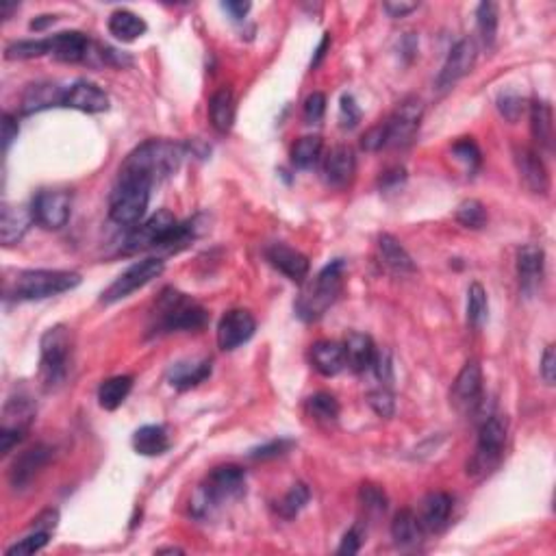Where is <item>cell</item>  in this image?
Here are the masks:
<instances>
[{
	"instance_id": "6da1fadb",
	"label": "cell",
	"mask_w": 556,
	"mask_h": 556,
	"mask_svg": "<svg viewBox=\"0 0 556 556\" xmlns=\"http://www.w3.org/2000/svg\"><path fill=\"white\" fill-rule=\"evenodd\" d=\"M185 148L170 139H148L138 146L120 168V177L144 180L153 187L155 183L170 179L180 168Z\"/></svg>"
},
{
	"instance_id": "7a4b0ae2",
	"label": "cell",
	"mask_w": 556,
	"mask_h": 556,
	"mask_svg": "<svg viewBox=\"0 0 556 556\" xmlns=\"http://www.w3.org/2000/svg\"><path fill=\"white\" fill-rule=\"evenodd\" d=\"M155 330L157 333H174V330H198L207 324L209 315L203 305L189 298L183 291L165 287L155 302Z\"/></svg>"
},
{
	"instance_id": "3957f363",
	"label": "cell",
	"mask_w": 556,
	"mask_h": 556,
	"mask_svg": "<svg viewBox=\"0 0 556 556\" xmlns=\"http://www.w3.org/2000/svg\"><path fill=\"white\" fill-rule=\"evenodd\" d=\"M344 272L346 263L341 258L330 261L309 285L302 290L298 302H296V314L305 322L320 320L330 306L339 298L344 290Z\"/></svg>"
},
{
	"instance_id": "277c9868",
	"label": "cell",
	"mask_w": 556,
	"mask_h": 556,
	"mask_svg": "<svg viewBox=\"0 0 556 556\" xmlns=\"http://www.w3.org/2000/svg\"><path fill=\"white\" fill-rule=\"evenodd\" d=\"M506 443V419L502 416H489L481 424L474 455L467 461V476L487 478L500 465Z\"/></svg>"
},
{
	"instance_id": "5b68a950",
	"label": "cell",
	"mask_w": 556,
	"mask_h": 556,
	"mask_svg": "<svg viewBox=\"0 0 556 556\" xmlns=\"http://www.w3.org/2000/svg\"><path fill=\"white\" fill-rule=\"evenodd\" d=\"M243 491H246V472L239 465H219L200 485L194 509L209 513V509L242 497Z\"/></svg>"
},
{
	"instance_id": "8992f818",
	"label": "cell",
	"mask_w": 556,
	"mask_h": 556,
	"mask_svg": "<svg viewBox=\"0 0 556 556\" xmlns=\"http://www.w3.org/2000/svg\"><path fill=\"white\" fill-rule=\"evenodd\" d=\"M81 274L68 270H28L16 278L13 294L18 300H44L81 285Z\"/></svg>"
},
{
	"instance_id": "52a82bcc",
	"label": "cell",
	"mask_w": 556,
	"mask_h": 556,
	"mask_svg": "<svg viewBox=\"0 0 556 556\" xmlns=\"http://www.w3.org/2000/svg\"><path fill=\"white\" fill-rule=\"evenodd\" d=\"M150 185L144 180L118 177L114 192H111L109 216L120 226H135L144 218L150 203Z\"/></svg>"
},
{
	"instance_id": "ba28073f",
	"label": "cell",
	"mask_w": 556,
	"mask_h": 556,
	"mask_svg": "<svg viewBox=\"0 0 556 556\" xmlns=\"http://www.w3.org/2000/svg\"><path fill=\"white\" fill-rule=\"evenodd\" d=\"M42 363H40V377L46 389L57 387L68 374V361H70L72 353V333L68 326H52L46 330L42 338Z\"/></svg>"
},
{
	"instance_id": "9c48e42d",
	"label": "cell",
	"mask_w": 556,
	"mask_h": 556,
	"mask_svg": "<svg viewBox=\"0 0 556 556\" xmlns=\"http://www.w3.org/2000/svg\"><path fill=\"white\" fill-rule=\"evenodd\" d=\"M37 416V407L28 396L9 398L0 417V452L9 455L22 441Z\"/></svg>"
},
{
	"instance_id": "30bf717a",
	"label": "cell",
	"mask_w": 556,
	"mask_h": 556,
	"mask_svg": "<svg viewBox=\"0 0 556 556\" xmlns=\"http://www.w3.org/2000/svg\"><path fill=\"white\" fill-rule=\"evenodd\" d=\"M163 272V261L161 258H144V261H138L135 266H131L129 270L122 272V274L107 287V291L102 294V302L105 305H114L122 298H129L133 291L141 290V287L148 285L150 281L161 276Z\"/></svg>"
},
{
	"instance_id": "8fae6325",
	"label": "cell",
	"mask_w": 556,
	"mask_h": 556,
	"mask_svg": "<svg viewBox=\"0 0 556 556\" xmlns=\"http://www.w3.org/2000/svg\"><path fill=\"white\" fill-rule=\"evenodd\" d=\"M422 115L424 105L416 96H409V99L400 102L392 118L385 122V126H387V146L404 148V146L411 144L416 139L419 124H422Z\"/></svg>"
},
{
	"instance_id": "7c38bea8",
	"label": "cell",
	"mask_w": 556,
	"mask_h": 556,
	"mask_svg": "<svg viewBox=\"0 0 556 556\" xmlns=\"http://www.w3.org/2000/svg\"><path fill=\"white\" fill-rule=\"evenodd\" d=\"M177 218L168 211V209H161L146 219L144 224L135 226L131 231V235L126 237L124 252L126 255H133V252L150 250V248H159L165 242V237L177 228Z\"/></svg>"
},
{
	"instance_id": "4fadbf2b",
	"label": "cell",
	"mask_w": 556,
	"mask_h": 556,
	"mask_svg": "<svg viewBox=\"0 0 556 556\" xmlns=\"http://www.w3.org/2000/svg\"><path fill=\"white\" fill-rule=\"evenodd\" d=\"M72 198L68 192H52V189H44L36 196L31 204L33 219L40 224L46 231H60L70 219Z\"/></svg>"
},
{
	"instance_id": "5bb4252c",
	"label": "cell",
	"mask_w": 556,
	"mask_h": 556,
	"mask_svg": "<svg viewBox=\"0 0 556 556\" xmlns=\"http://www.w3.org/2000/svg\"><path fill=\"white\" fill-rule=\"evenodd\" d=\"M452 404L457 411L472 413L476 411L482 400V368L478 361H467L463 369L458 372L452 387Z\"/></svg>"
},
{
	"instance_id": "9a60e30c",
	"label": "cell",
	"mask_w": 556,
	"mask_h": 556,
	"mask_svg": "<svg viewBox=\"0 0 556 556\" xmlns=\"http://www.w3.org/2000/svg\"><path fill=\"white\" fill-rule=\"evenodd\" d=\"M476 44L474 40H461L455 44V48L448 55L446 63H443L441 72L437 76V90L439 91H448L457 85L463 76H467L472 72L476 63Z\"/></svg>"
},
{
	"instance_id": "2e32d148",
	"label": "cell",
	"mask_w": 556,
	"mask_h": 556,
	"mask_svg": "<svg viewBox=\"0 0 556 556\" xmlns=\"http://www.w3.org/2000/svg\"><path fill=\"white\" fill-rule=\"evenodd\" d=\"M257 322L250 311L233 309L219 320L218 324V346L222 350H235L255 335Z\"/></svg>"
},
{
	"instance_id": "e0dca14e",
	"label": "cell",
	"mask_w": 556,
	"mask_h": 556,
	"mask_svg": "<svg viewBox=\"0 0 556 556\" xmlns=\"http://www.w3.org/2000/svg\"><path fill=\"white\" fill-rule=\"evenodd\" d=\"M52 450L44 443L24 450L20 457H16L12 470H9V482H12L13 489H24L27 485H31L33 478L46 467V463L51 461Z\"/></svg>"
},
{
	"instance_id": "ac0fdd59",
	"label": "cell",
	"mask_w": 556,
	"mask_h": 556,
	"mask_svg": "<svg viewBox=\"0 0 556 556\" xmlns=\"http://www.w3.org/2000/svg\"><path fill=\"white\" fill-rule=\"evenodd\" d=\"M63 107L83 111V114H102V111L109 109V96L96 83L76 81L75 85L66 87Z\"/></svg>"
},
{
	"instance_id": "d6986e66",
	"label": "cell",
	"mask_w": 556,
	"mask_h": 556,
	"mask_svg": "<svg viewBox=\"0 0 556 556\" xmlns=\"http://www.w3.org/2000/svg\"><path fill=\"white\" fill-rule=\"evenodd\" d=\"M377 250H378L380 266H383L387 272H392V274H396V276L416 274V270H417L416 261H413V257L409 255L407 248H404L393 235L383 233V235L378 237Z\"/></svg>"
},
{
	"instance_id": "ffe728a7",
	"label": "cell",
	"mask_w": 556,
	"mask_h": 556,
	"mask_svg": "<svg viewBox=\"0 0 556 556\" xmlns=\"http://www.w3.org/2000/svg\"><path fill=\"white\" fill-rule=\"evenodd\" d=\"M51 40V55L55 60L66 63H87L91 57V42L79 31H66L57 33V36L48 37Z\"/></svg>"
},
{
	"instance_id": "44dd1931",
	"label": "cell",
	"mask_w": 556,
	"mask_h": 556,
	"mask_svg": "<svg viewBox=\"0 0 556 556\" xmlns=\"http://www.w3.org/2000/svg\"><path fill=\"white\" fill-rule=\"evenodd\" d=\"M266 258L290 281H302L309 274V258L287 243H270L266 248Z\"/></svg>"
},
{
	"instance_id": "7402d4cb",
	"label": "cell",
	"mask_w": 556,
	"mask_h": 556,
	"mask_svg": "<svg viewBox=\"0 0 556 556\" xmlns=\"http://www.w3.org/2000/svg\"><path fill=\"white\" fill-rule=\"evenodd\" d=\"M354 172H357V159H354L353 148L338 146V148L330 150V155L324 161V180L330 187H348L353 183Z\"/></svg>"
},
{
	"instance_id": "603a6c76",
	"label": "cell",
	"mask_w": 556,
	"mask_h": 556,
	"mask_svg": "<svg viewBox=\"0 0 556 556\" xmlns=\"http://www.w3.org/2000/svg\"><path fill=\"white\" fill-rule=\"evenodd\" d=\"M452 502L450 494H443V491H435V494H428L422 500V511H419V524L426 533H441L448 526L452 515Z\"/></svg>"
},
{
	"instance_id": "cb8c5ba5",
	"label": "cell",
	"mask_w": 556,
	"mask_h": 556,
	"mask_svg": "<svg viewBox=\"0 0 556 556\" xmlns=\"http://www.w3.org/2000/svg\"><path fill=\"white\" fill-rule=\"evenodd\" d=\"M544 266L545 255L539 246L528 243V246L520 248V252H517V274H520V285L524 294H533L539 287L541 278H544Z\"/></svg>"
},
{
	"instance_id": "d4e9b609",
	"label": "cell",
	"mask_w": 556,
	"mask_h": 556,
	"mask_svg": "<svg viewBox=\"0 0 556 556\" xmlns=\"http://www.w3.org/2000/svg\"><path fill=\"white\" fill-rule=\"evenodd\" d=\"M515 163L520 170V177L526 183V187L533 189L535 194H545L550 187L548 170H545L544 161L539 159V155L530 148H515Z\"/></svg>"
},
{
	"instance_id": "484cf974",
	"label": "cell",
	"mask_w": 556,
	"mask_h": 556,
	"mask_svg": "<svg viewBox=\"0 0 556 556\" xmlns=\"http://www.w3.org/2000/svg\"><path fill=\"white\" fill-rule=\"evenodd\" d=\"M66 100V90L55 83H37V85H28L22 96V114L31 115L37 111L52 109V107H63Z\"/></svg>"
},
{
	"instance_id": "4316f807",
	"label": "cell",
	"mask_w": 556,
	"mask_h": 556,
	"mask_svg": "<svg viewBox=\"0 0 556 556\" xmlns=\"http://www.w3.org/2000/svg\"><path fill=\"white\" fill-rule=\"evenodd\" d=\"M311 363L318 369L322 377H338L341 369L346 368L344 344L338 341H318L311 346Z\"/></svg>"
},
{
	"instance_id": "83f0119b",
	"label": "cell",
	"mask_w": 556,
	"mask_h": 556,
	"mask_svg": "<svg viewBox=\"0 0 556 556\" xmlns=\"http://www.w3.org/2000/svg\"><path fill=\"white\" fill-rule=\"evenodd\" d=\"M344 354H346V365L353 369L354 374L365 372V369L372 368L374 354H377V346L369 335L363 333H350L344 341Z\"/></svg>"
},
{
	"instance_id": "f1b7e54d",
	"label": "cell",
	"mask_w": 556,
	"mask_h": 556,
	"mask_svg": "<svg viewBox=\"0 0 556 556\" xmlns=\"http://www.w3.org/2000/svg\"><path fill=\"white\" fill-rule=\"evenodd\" d=\"M33 222L36 219H33L31 209L4 204L3 216H0V239H3L4 246H13V243L20 242Z\"/></svg>"
},
{
	"instance_id": "f546056e",
	"label": "cell",
	"mask_w": 556,
	"mask_h": 556,
	"mask_svg": "<svg viewBox=\"0 0 556 556\" xmlns=\"http://www.w3.org/2000/svg\"><path fill=\"white\" fill-rule=\"evenodd\" d=\"M424 533H426V530L422 528L419 517L413 513L411 509L398 511L396 517H393L392 536H393V541H396L398 548H404V550L417 548V545L422 544Z\"/></svg>"
},
{
	"instance_id": "4dcf8cb0",
	"label": "cell",
	"mask_w": 556,
	"mask_h": 556,
	"mask_svg": "<svg viewBox=\"0 0 556 556\" xmlns=\"http://www.w3.org/2000/svg\"><path fill=\"white\" fill-rule=\"evenodd\" d=\"M209 377H211V361H207V359L177 363V365H172L168 372L170 385L180 389V392L196 387V385L203 383V380H207Z\"/></svg>"
},
{
	"instance_id": "1f68e13d",
	"label": "cell",
	"mask_w": 556,
	"mask_h": 556,
	"mask_svg": "<svg viewBox=\"0 0 556 556\" xmlns=\"http://www.w3.org/2000/svg\"><path fill=\"white\" fill-rule=\"evenodd\" d=\"M133 448L141 457H159L170 450V435L159 424H148L135 431Z\"/></svg>"
},
{
	"instance_id": "d6a6232c",
	"label": "cell",
	"mask_w": 556,
	"mask_h": 556,
	"mask_svg": "<svg viewBox=\"0 0 556 556\" xmlns=\"http://www.w3.org/2000/svg\"><path fill=\"white\" fill-rule=\"evenodd\" d=\"M209 118L218 133H228L235 122V96L231 90L222 87L209 100Z\"/></svg>"
},
{
	"instance_id": "836d02e7",
	"label": "cell",
	"mask_w": 556,
	"mask_h": 556,
	"mask_svg": "<svg viewBox=\"0 0 556 556\" xmlns=\"http://www.w3.org/2000/svg\"><path fill=\"white\" fill-rule=\"evenodd\" d=\"M148 31V24L129 9H118L109 18V33L120 42H135Z\"/></svg>"
},
{
	"instance_id": "e575fe53",
	"label": "cell",
	"mask_w": 556,
	"mask_h": 556,
	"mask_svg": "<svg viewBox=\"0 0 556 556\" xmlns=\"http://www.w3.org/2000/svg\"><path fill=\"white\" fill-rule=\"evenodd\" d=\"M530 131H533V138L541 148L550 150L552 148V107L544 100H535L530 107Z\"/></svg>"
},
{
	"instance_id": "d590c367",
	"label": "cell",
	"mask_w": 556,
	"mask_h": 556,
	"mask_svg": "<svg viewBox=\"0 0 556 556\" xmlns=\"http://www.w3.org/2000/svg\"><path fill=\"white\" fill-rule=\"evenodd\" d=\"M131 389H133V377H114L105 380L99 389L100 407L105 411H115L129 398Z\"/></svg>"
},
{
	"instance_id": "8d00e7d4",
	"label": "cell",
	"mask_w": 556,
	"mask_h": 556,
	"mask_svg": "<svg viewBox=\"0 0 556 556\" xmlns=\"http://www.w3.org/2000/svg\"><path fill=\"white\" fill-rule=\"evenodd\" d=\"M322 155V138L318 135H306L300 138L291 148V163L298 170H309L318 163Z\"/></svg>"
},
{
	"instance_id": "74e56055",
	"label": "cell",
	"mask_w": 556,
	"mask_h": 556,
	"mask_svg": "<svg viewBox=\"0 0 556 556\" xmlns=\"http://www.w3.org/2000/svg\"><path fill=\"white\" fill-rule=\"evenodd\" d=\"M489 315V300H487V291L481 282H472L467 290V322L474 329H482Z\"/></svg>"
},
{
	"instance_id": "f35d334b",
	"label": "cell",
	"mask_w": 556,
	"mask_h": 556,
	"mask_svg": "<svg viewBox=\"0 0 556 556\" xmlns=\"http://www.w3.org/2000/svg\"><path fill=\"white\" fill-rule=\"evenodd\" d=\"M455 218H457V222L461 224V226L472 228V231H481V228H485L487 219H489V216H487L485 204H482L481 200H474V198L463 200V203L458 204Z\"/></svg>"
},
{
	"instance_id": "ab89813d",
	"label": "cell",
	"mask_w": 556,
	"mask_h": 556,
	"mask_svg": "<svg viewBox=\"0 0 556 556\" xmlns=\"http://www.w3.org/2000/svg\"><path fill=\"white\" fill-rule=\"evenodd\" d=\"M306 411H309L311 417L318 419V422H324V424L338 422L339 402H338V398L330 396V393L320 392L306 400Z\"/></svg>"
},
{
	"instance_id": "60d3db41",
	"label": "cell",
	"mask_w": 556,
	"mask_h": 556,
	"mask_svg": "<svg viewBox=\"0 0 556 556\" xmlns=\"http://www.w3.org/2000/svg\"><path fill=\"white\" fill-rule=\"evenodd\" d=\"M309 500H311L309 487H306L305 482H296V485L287 491L285 497L278 502L276 509H278V513H281V517H285V520H294V517L298 515L306 504H309Z\"/></svg>"
},
{
	"instance_id": "b9f144b4",
	"label": "cell",
	"mask_w": 556,
	"mask_h": 556,
	"mask_svg": "<svg viewBox=\"0 0 556 556\" xmlns=\"http://www.w3.org/2000/svg\"><path fill=\"white\" fill-rule=\"evenodd\" d=\"M51 55V40H22L13 42L4 48V57L13 60H37V57Z\"/></svg>"
},
{
	"instance_id": "7bdbcfd3",
	"label": "cell",
	"mask_w": 556,
	"mask_h": 556,
	"mask_svg": "<svg viewBox=\"0 0 556 556\" xmlns=\"http://www.w3.org/2000/svg\"><path fill=\"white\" fill-rule=\"evenodd\" d=\"M476 24L481 40L485 46H494L496 33H497V4L496 3H481L476 9Z\"/></svg>"
},
{
	"instance_id": "ee69618b",
	"label": "cell",
	"mask_w": 556,
	"mask_h": 556,
	"mask_svg": "<svg viewBox=\"0 0 556 556\" xmlns=\"http://www.w3.org/2000/svg\"><path fill=\"white\" fill-rule=\"evenodd\" d=\"M51 541V533L48 530H33L27 536H22L20 541H16L13 545L7 548V556H28L40 552Z\"/></svg>"
},
{
	"instance_id": "f6af8a7d",
	"label": "cell",
	"mask_w": 556,
	"mask_h": 556,
	"mask_svg": "<svg viewBox=\"0 0 556 556\" xmlns=\"http://www.w3.org/2000/svg\"><path fill=\"white\" fill-rule=\"evenodd\" d=\"M359 500L363 509L372 515H383L387 511V494L374 482H363L359 489Z\"/></svg>"
},
{
	"instance_id": "bcb514c9",
	"label": "cell",
	"mask_w": 556,
	"mask_h": 556,
	"mask_svg": "<svg viewBox=\"0 0 556 556\" xmlns=\"http://www.w3.org/2000/svg\"><path fill=\"white\" fill-rule=\"evenodd\" d=\"M452 155H455L457 161H461L470 172H474L478 165H481V148H478V144L472 138L458 139L457 144L452 146Z\"/></svg>"
},
{
	"instance_id": "7dc6e473",
	"label": "cell",
	"mask_w": 556,
	"mask_h": 556,
	"mask_svg": "<svg viewBox=\"0 0 556 556\" xmlns=\"http://www.w3.org/2000/svg\"><path fill=\"white\" fill-rule=\"evenodd\" d=\"M368 402H369V407L377 411V416H380V417H392L393 409H396L392 389L383 387V385H380L378 389H374V392L368 393Z\"/></svg>"
},
{
	"instance_id": "c3c4849f",
	"label": "cell",
	"mask_w": 556,
	"mask_h": 556,
	"mask_svg": "<svg viewBox=\"0 0 556 556\" xmlns=\"http://www.w3.org/2000/svg\"><path fill=\"white\" fill-rule=\"evenodd\" d=\"M372 369H374V374H377L378 383L383 385V387L392 389L393 361H392V353H389V350H377V354H374V361H372Z\"/></svg>"
},
{
	"instance_id": "681fc988",
	"label": "cell",
	"mask_w": 556,
	"mask_h": 556,
	"mask_svg": "<svg viewBox=\"0 0 556 556\" xmlns=\"http://www.w3.org/2000/svg\"><path fill=\"white\" fill-rule=\"evenodd\" d=\"M361 122V109L357 100L350 94H344L339 100V124L341 129H354Z\"/></svg>"
},
{
	"instance_id": "f907efd6",
	"label": "cell",
	"mask_w": 556,
	"mask_h": 556,
	"mask_svg": "<svg viewBox=\"0 0 556 556\" xmlns=\"http://www.w3.org/2000/svg\"><path fill=\"white\" fill-rule=\"evenodd\" d=\"M291 446H294V441H290V439H276V441L263 443V446L250 450V458H255V461H267V458L282 457L285 452H290Z\"/></svg>"
},
{
	"instance_id": "816d5d0a",
	"label": "cell",
	"mask_w": 556,
	"mask_h": 556,
	"mask_svg": "<svg viewBox=\"0 0 556 556\" xmlns=\"http://www.w3.org/2000/svg\"><path fill=\"white\" fill-rule=\"evenodd\" d=\"M326 114V96L322 91H314L305 100V120L306 124H318Z\"/></svg>"
},
{
	"instance_id": "f5cc1de1",
	"label": "cell",
	"mask_w": 556,
	"mask_h": 556,
	"mask_svg": "<svg viewBox=\"0 0 556 556\" xmlns=\"http://www.w3.org/2000/svg\"><path fill=\"white\" fill-rule=\"evenodd\" d=\"M387 146V126L377 124L368 131V133L361 138V148L368 150V153H377V150Z\"/></svg>"
},
{
	"instance_id": "db71d44e",
	"label": "cell",
	"mask_w": 556,
	"mask_h": 556,
	"mask_svg": "<svg viewBox=\"0 0 556 556\" xmlns=\"http://www.w3.org/2000/svg\"><path fill=\"white\" fill-rule=\"evenodd\" d=\"M497 107H500V114L506 120L517 122V118L521 115V109H524V102L517 94H502L500 100H497Z\"/></svg>"
},
{
	"instance_id": "11a10c76",
	"label": "cell",
	"mask_w": 556,
	"mask_h": 556,
	"mask_svg": "<svg viewBox=\"0 0 556 556\" xmlns=\"http://www.w3.org/2000/svg\"><path fill=\"white\" fill-rule=\"evenodd\" d=\"M363 530H361V526H353V528L348 530V533L344 535V539H341L339 548H338V554H357L361 550V545H363Z\"/></svg>"
},
{
	"instance_id": "9f6ffc18",
	"label": "cell",
	"mask_w": 556,
	"mask_h": 556,
	"mask_svg": "<svg viewBox=\"0 0 556 556\" xmlns=\"http://www.w3.org/2000/svg\"><path fill=\"white\" fill-rule=\"evenodd\" d=\"M541 377L548 385H554L556 380V350L554 346H548L544 353V359H541Z\"/></svg>"
},
{
	"instance_id": "6f0895ef",
	"label": "cell",
	"mask_w": 556,
	"mask_h": 556,
	"mask_svg": "<svg viewBox=\"0 0 556 556\" xmlns=\"http://www.w3.org/2000/svg\"><path fill=\"white\" fill-rule=\"evenodd\" d=\"M18 133H20V126H18V122L12 118L9 114L3 115V150L4 153H9V148H12L13 141L18 139Z\"/></svg>"
},
{
	"instance_id": "680465c9",
	"label": "cell",
	"mask_w": 556,
	"mask_h": 556,
	"mask_svg": "<svg viewBox=\"0 0 556 556\" xmlns=\"http://www.w3.org/2000/svg\"><path fill=\"white\" fill-rule=\"evenodd\" d=\"M407 180V172H404V168H392L387 170V172L380 177V187L383 189H398L400 185Z\"/></svg>"
},
{
	"instance_id": "91938a15",
	"label": "cell",
	"mask_w": 556,
	"mask_h": 556,
	"mask_svg": "<svg viewBox=\"0 0 556 556\" xmlns=\"http://www.w3.org/2000/svg\"><path fill=\"white\" fill-rule=\"evenodd\" d=\"M383 9L392 18H404V16H409L411 12H416L417 3H385Z\"/></svg>"
},
{
	"instance_id": "94428289",
	"label": "cell",
	"mask_w": 556,
	"mask_h": 556,
	"mask_svg": "<svg viewBox=\"0 0 556 556\" xmlns=\"http://www.w3.org/2000/svg\"><path fill=\"white\" fill-rule=\"evenodd\" d=\"M250 7H252L250 3H233V0H231V3H224L222 4L224 12L231 13L233 20H242V18H246L248 12H250Z\"/></svg>"
},
{
	"instance_id": "6125c7cd",
	"label": "cell",
	"mask_w": 556,
	"mask_h": 556,
	"mask_svg": "<svg viewBox=\"0 0 556 556\" xmlns=\"http://www.w3.org/2000/svg\"><path fill=\"white\" fill-rule=\"evenodd\" d=\"M329 46H330V33H324V37H322L320 46L315 48V55H314V60H311V68H318L320 66L322 60H324V57H326V51H329Z\"/></svg>"
},
{
	"instance_id": "be15d7a7",
	"label": "cell",
	"mask_w": 556,
	"mask_h": 556,
	"mask_svg": "<svg viewBox=\"0 0 556 556\" xmlns=\"http://www.w3.org/2000/svg\"><path fill=\"white\" fill-rule=\"evenodd\" d=\"M55 22H57V16H40L31 22V31H44V28H48Z\"/></svg>"
},
{
	"instance_id": "e7e4bbea",
	"label": "cell",
	"mask_w": 556,
	"mask_h": 556,
	"mask_svg": "<svg viewBox=\"0 0 556 556\" xmlns=\"http://www.w3.org/2000/svg\"><path fill=\"white\" fill-rule=\"evenodd\" d=\"M13 9H18V3H3V4H0V13H3L4 20H7V18L12 16Z\"/></svg>"
},
{
	"instance_id": "03108f58",
	"label": "cell",
	"mask_w": 556,
	"mask_h": 556,
	"mask_svg": "<svg viewBox=\"0 0 556 556\" xmlns=\"http://www.w3.org/2000/svg\"><path fill=\"white\" fill-rule=\"evenodd\" d=\"M165 552H174V554H180V552H183V550H179V548H161V550H159V554H165Z\"/></svg>"
}]
</instances>
